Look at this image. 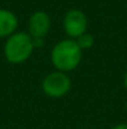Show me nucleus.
Masks as SVG:
<instances>
[{"instance_id":"f257e3e1","label":"nucleus","mask_w":127,"mask_h":129,"mask_svg":"<svg viewBox=\"0 0 127 129\" xmlns=\"http://www.w3.org/2000/svg\"><path fill=\"white\" fill-rule=\"evenodd\" d=\"M82 50L75 39H64L51 50V61L59 72H71L76 69L81 61Z\"/></svg>"},{"instance_id":"f03ea898","label":"nucleus","mask_w":127,"mask_h":129,"mask_svg":"<svg viewBox=\"0 0 127 129\" xmlns=\"http://www.w3.org/2000/svg\"><path fill=\"white\" fill-rule=\"evenodd\" d=\"M34 48V39L29 33L16 31L6 38L4 44V56L10 64H23L31 56Z\"/></svg>"},{"instance_id":"7ed1b4c3","label":"nucleus","mask_w":127,"mask_h":129,"mask_svg":"<svg viewBox=\"0 0 127 129\" xmlns=\"http://www.w3.org/2000/svg\"><path fill=\"white\" fill-rule=\"evenodd\" d=\"M71 89V79L67 73L52 72L47 74L42 80V91L51 98H61L66 95Z\"/></svg>"},{"instance_id":"20e7f679","label":"nucleus","mask_w":127,"mask_h":129,"mask_svg":"<svg viewBox=\"0 0 127 129\" xmlns=\"http://www.w3.org/2000/svg\"><path fill=\"white\" fill-rule=\"evenodd\" d=\"M62 26L65 33L70 37V39H77L87 31L88 20L84 11L79 9H71L65 14Z\"/></svg>"},{"instance_id":"39448f33","label":"nucleus","mask_w":127,"mask_h":129,"mask_svg":"<svg viewBox=\"0 0 127 129\" xmlns=\"http://www.w3.org/2000/svg\"><path fill=\"white\" fill-rule=\"evenodd\" d=\"M51 26V19L45 11H35L30 15L28 28H29V35L34 40H42L50 30Z\"/></svg>"},{"instance_id":"423d86ee","label":"nucleus","mask_w":127,"mask_h":129,"mask_svg":"<svg viewBox=\"0 0 127 129\" xmlns=\"http://www.w3.org/2000/svg\"><path fill=\"white\" fill-rule=\"evenodd\" d=\"M19 26L18 16L8 9H0V39L9 38L16 33Z\"/></svg>"},{"instance_id":"0eeeda50","label":"nucleus","mask_w":127,"mask_h":129,"mask_svg":"<svg viewBox=\"0 0 127 129\" xmlns=\"http://www.w3.org/2000/svg\"><path fill=\"white\" fill-rule=\"evenodd\" d=\"M76 43L81 48V50H85V49H90L95 44V39H93V37L90 33L86 31L85 34H82L81 37H79L76 39Z\"/></svg>"},{"instance_id":"6e6552de","label":"nucleus","mask_w":127,"mask_h":129,"mask_svg":"<svg viewBox=\"0 0 127 129\" xmlns=\"http://www.w3.org/2000/svg\"><path fill=\"white\" fill-rule=\"evenodd\" d=\"M112 129H127V124H125V123H121V124L115 125Z\"/></svg>"},{"instance_id":"1a4fd4ad","label":"nucleus","mask_w":127,"mask_h":129,"mask_svg":"<svg viewBox=\"0 0 127 129\" xmlns=\"http://www.w3.org/2000/svg\"><path fill=\"white\" fill-rule=\"evenodd\" d=\"M123 85L127 89V72L125 73V75H123Z\"/></svg>"},{"instance_id":"9d476101","label":"nucleus","mask_w":127,"mask_h":129,"mask_svg":"<svg viewBox=\"0 0 127 129\" xmlns=\"http://www.w3.org/2000/svg\"><path fill=\"white\" fill-rule=\"evenodd\" d=\"M126 110H127V102H126Z\"/></svg>"}]
</instances>
